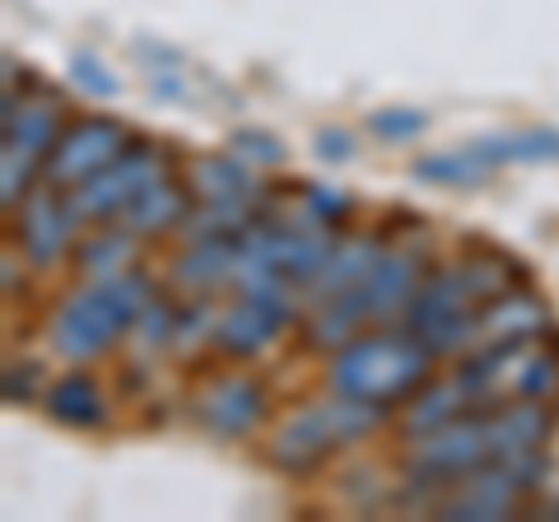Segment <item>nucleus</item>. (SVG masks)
Listing matches in <instances>:
<instances>
[{"instance_id": "nucleus-21", "label": "nucleus", "mask_w": 559, "mask_h": 522, "mask_svg": "<svg viewBox=\"0 0 559 522\" xmlns=\"http://www.w3.org/2000/svg\"><path fill=\"white\" fill-rule=\"evenodd\" d=\"M322 154H326V159H345V135L341 131H322Z\"/></svg>"}, {"instance_id": "nucleus-5", "label": "nucleus", "mask_w": 559, "mask_h": 522, "mask_svg": "<svg viewBox=\"0 0 559 522\" xmlns=\"http://www.w3.org/2000/svg\"><path fill=\"white\" fill-rule=\"evenodd\" d=\"M164 178H168V159L159 150H131V154H121L117 164L94 173L90 182L66 191V201H70V211H75L80 220H108V215H121L140 191H150L154 182H164Z\"/></svg>"}, {"instance_id": "nucleus-9", "label": "nucleus", "mask_w": 559, "mask_h": 522, "mask_svg": "<svg viewBox=\"0 0 559 522\" xmlns=\"http://www.w3.org/2000/svg\"><path fill=\"white\" fill-rule=\"evenodd\" d=\"M20 248L33 266H57V261L70 252V234H75V211L70 201L57 197V187H43L33 197L20 201Z\"/></svg>"}, {"instance_id": "nucleus-13", "label": "nucleus", "mask_w": 559, "mask_h": 522, "mask_svg": "<svg viewBox=\"0 0 559 522\" xmlns=\"http://www.w3.org/2000/svg\"><path fill=\"white\" fill-rule=\"evenodd\" d=\"M378 257L382 248L373 238H355V242H345V248H336L326 257V266L312 275V299H336V294H345L349 285H359L364 275H369L378 266Z\"/></svg>"}, {"instance_id": "nucleus-11", "label": "nucleus", "mask_w": 559, "mask_h": 522, "mask_svg": "<svg viewBox=\"0 0 559 522\" xmlns=\"http://www.w3.org/2000/svg\"><path fill=\"white\" fill-rule=\"evenodd\" d=\"M47 415L70 425V429H90V425H103L108 402H103L98 382L90 373H66L47 388Z\"/></svg>"}, {"instance_id": "nucleus-14", "label": "nucleus", "mask_w": 559, "mask_h": 522, "mask_svg": "<svg viewBox=\"0 0 559 522\" xmlns=\"http://www.w3.org/2000/svg\"><path fill=\"white\" fill-rule=\"evenodd\" d=\"M471 154L489 168V164H540V159H559V131H522V135H503V141H480L471 145Z\"/></svg>"}, {"instance_id": "nucleus-6", "label": "nucleus", "mask_w": 559, "mask_h": 522, "mask_svg": "<svg viewBox=\"0 0 559 522\" xmlns=\"http://www.w3.org/2000/svg\"><path fill=\"white\" fill-rule=\"evenodd\" d=\"M131 145V131L112 117H90V121H75L57 150L47 159V187L57 191H75L80 182H90L94 173H103L108 164H117Z\"/></svg>"}, {"instance_id": "nucleus-15", "label": "nucleus", "mask_w": 559, "mask_h": 522, "mask_svg": "<svg viewBox=\"0 0 559 522\" xmlns=\"http://www.w3.org/2000/svg\"><path fill=\"white\" fill-rule=\"evenodd\" d=\"M480 173H485V164H480L471 150H457V154H433V159H419V164H415V178H425V182H443V187H466V182H476Z\"/></svg>"}, {"instance_id": "nucleus-20", "label": "nucleus", "mask_w": 559, "mask_h": 522, "mask_svg": "<svg viewBox=\"0 0 559 522\" xmlns=\"http://www.w3.org/2000/svg\"><path fill=\"white\" fill-rule=\"evenodd\" d=\"M98 71H103V66H98V61H90V57H80V61H75V75H80L84 84H94L98 94H117V80L98 75Z\"/></svg>"}, {"instance_id": "nucleus-4", "label": "nucleus", "mask_w": 559, "mask_h": 522, "mask_svg": "<svg viewBox=\"0 0 559 522\" xmlns=\"http://www.w3.org/2000/svg\"><path fill=\"white\" fill-rule=\"evenodd\" d=\"M57 121H61V103L51 98H38V103H20L5 108V154H0V164H5V205L14 211L20 197L28 191L33 173L47 168L51 150H57Z\"/></svg>"}, {"instance_id": "nucleus-16", "label": "nucleus", "mask_w": 559, "mask_h": 522, "mask_svg": "<svg viewBox=\"0 0 559 522\" xmlns=\"http://www.w3.org/2000/svg\"><path fill=\"white\" fill-rule=\"evenodd\" d=\"M197 178H210V197L215 201H242L248 197V168H238L234 159H205L197 168Z\"/></svg>"}, {"instance_id": "nucleus-7", "label": "nucleus", "mask_w": 559, "mask_h": 522, "mask_svg": "<svg viewBox=\"0 0 559 522\" xmlns=\"http://www.w3.org/2000/svg\"><path fill=\"white\" fill-rule=\"evenodd\" d=\"M289 318L294 312L285 285H248L242 299L219 318V345L229 355H257L280 336V327H289Z\"/></svg>"}, {"instance_id": "nucleus-10", "label": "nucleus", "mask_w": 559, "mask_h": 522, "mask_svg": "<svg viewBox=\"0 0 559 522\" xmlns=\"http://www.w3.org/2000/svg\"><path fill=\"white\" fill-rule=\"evenodd\" d=\"M187 211H191V197L178 182L164 178V182H154L150 191H140L127 211H121V229L127 234H164L178 220H187Z\"/></svg>"}, {"instance_id": "nucleus-19", "label": "nucleus", "mask_w": 559, "mask_h": 522, "mask_svg": "<svg viewBox=\"0 0 559 522\" xmlns=\"http://www.w3.org/2000/svg\"><path fill=\"white\" fill-rule=\"evenodd\" d=\"M234 145H238V154H252V159H261V164H280V159H285V150H280L271 135H261V131H242Z\"/></svg>"}, {"instance_id": "nucleus-12", "label": "nucleus", "mask_w": 559, "mask_h": 522, "mask_svg": "<svg viewBox=\"0 0 559 522\" xmlns=\"http://www.w3.org/2000/svg\"><path fill=\"white\" fill-rule=\"evenodd\" d=\"M476 406V396L466 392L462 378H448V382H433V388L419 396V402L406 411V420H401V429L411 434V439H425V434L443 429L452 420H462V415Z\"/></svg>"}, {"instance_id": "nucleus-18", "label": "nucleus", "mask_w": 559, "mask_h": 522, "mask_svg": "<svg viewBox=\"0 0 559 522\" xmlns=\"http://www.w3.org/2000/svg\"><path fill=\"white\" fill-rule=\"evenodd\" d=\"M369 127L378 131V135H392V141H401V135H415V131H425L429 127V117L425 112H373L369 117Z\"/></svg>"}, {"instance_id": "nucleus-8", "label": "nucleus", "mask_w": 559, "mask_h": 522, "mask_svg": "<svg viewBox=\"0 0 559 522\" xmlns=\"http://www.w3.org/2000/svg\"><path fill=\"white\" fill-rule=\"evenodd\" d=\"M197 406H201L197 411L201 425L210 434H219V439H242V434H252L261 420H266L271 396L252 373H229V378L210 382Z\"/></svg>"}, {"instance_id": "nucleus-1", "label": "nucleus", "mask_w": 559, "mask_h": 522, "mask_svg": "<svg viewBox=\"0 0 559 522\" xmlns=\"http://www.w3.org/2000/svg\"><path fill=\"white\" fill-rule=\"evenodd\" d=\"M433 351L415 332H378L345 341L341 355L331 359V388L349 402H369L378 411H392L396 402L425 382Z\"/></svg>"}, {"instance_id": "nucleus-3", "label": "nucleus", "mask_w": 559, "mask_h": 522, "mask_svg": "<svg viewBox=\"0 0 559 522\" xmlns=\"http://www.w3.org/2000/svg\"><path fill=\"white\" fill-rule=\"evenodd\" d=\"M382 415L369 402H349V396L336 392V402L326 406H308L299 415H289L285 425H280L275 443H271V462L275 466H289V472H312V466H322L331 452L364 439Z\"/></svg>"}, {"instance_id": "nucleus-2", "label": "nucleus", "mask_w": 559, "mask_h": 522, "mask_svg": "<svg viewBox=\"0 0 559 522\" xmlns=\"http://www.w3.org/2000/svg\"><path fill=\"white\" fill-rule=\"evenodd\" d=\"M150 304H154V285L145 275H127V271L70 294L61 312L51 318V351L66 359H98L145 318Z\"/></svg>"}, {"instance_id": "nucleus-17", "label": "nucleus", "mask_w": 559, "mask_h": 522, "mask_svg": "<svg viewBox=\"0 0 559 522\" xmlns=\"http://www.w3.org/2000/svg\"><path fill=\"white\" fill-rule=\"evenodd\" d=\"M121 257H131V234H127V229H117V234H108V238L90 242L80 266H84V271H98L103 281H112V275H121Z\"/></svg>"}]
</instances>
